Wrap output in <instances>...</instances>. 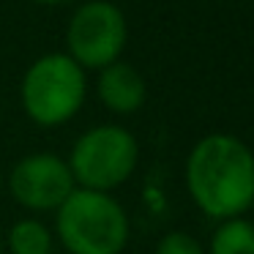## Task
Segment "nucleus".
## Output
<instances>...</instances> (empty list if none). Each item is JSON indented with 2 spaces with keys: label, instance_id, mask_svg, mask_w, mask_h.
I'll use <instances>...</instances> for the list:
<instances>
[{
  "label": "nucleus",
  "instance_id": "f257e3e1",
  "mask_svg": "<svg viewBox=\"0 0 254 254\" xmlns=\"http://www.w3.org/2000/svg\"><path fill=\"white\" fill-rule=\"evenodd\" d=\"M186 189L210 219L243 216L254 205V150L235 134H205L186 156Z\"/></svg>",
  "mask_w": 254,
  "mask_h": 254
},
{
  "label": "nucleus",
  "instance_id": "f03ea898",
  "mask_svg": "<svg viewBox=\"0 0 254 254\" xmlns=\"http://www.w3.org/2000/svg\"><path fill=\"white\" fill-rule=\"evenodd\" d=\"M55 230L68 254H121L128 243V216L110 191L77 186L55 210Z\"/></svg>",
  "mask_w": 254,
  "mask_h": 254
},
{
  "label": "nucleus",
  "instance_id": "7ed1b4c3",
  "mask_svg": "<svg viewBox=\"0 0 254 254\" xmlns=\"http://www.w3.org/2000/svg\"><path fill=\"white\" fill-rule=\"evenodd\" d=\"M88 74L66 52H47L36 58L22 74L19 101L36 126L55 128L68 123L85 104Z\"/></svg>",
  "mask_w": 254,
  "mask_h": 254
},
{
  "label": "nucleus",
  "instance_id": "20e7f679",
  "mask_svg": "<svg viewBox=\"0 0 254 254\" xmlns=\"http://www.w3.org/2000/svg\"><path fill=\"white\" fill-rule=\"evenodd\" d=\"M66 161L79 189L112 191L134 175L139 161V145L128 128L101 123L79 134Z\"/></svg>",
  "mask_w": 254,
  "mask_h": 254
},
{
  "label": "nucleus",
  "instance_id": "39448f33",
  "mask_svg": "<svg viewBox=\"0 0 254 254\" xmlns=\"http://www.w3.org/2000/svg\"><path fill=\"white\" fill-rule=\"evenodd\" d=\"M128 39L123 11L110 0H85L74 8L66 28V55L85 71H99L121 61Z\"/></svg>",
  "mask_w": 254,
  "mask_h": 254
},
{
  "label": "nucleus",
  "instance_id": "423d86ee",
  "mask_svg": "<svg viewBox=\"0 0 254 254\" xmlns=\"http://www.w3.org/2000/svg\"><path fill=\"white\" fill-rule=\"evenodd\" d=\"M77 189L68 161L55 153H30L8 172V191L22 208L33 213H50Z\"/></svg>",
  "mask_w": 254,
  "mask_h": 254
},
{
  "label": "nucleus",
  "instance_id": "0eeeda50",
  "mask_svg": "<svg viewBox=\"0 0 254 254\" xmlns=\"http://www.w3.org/2000/svg\"><path fill=\"white\" fill-rule=\"evenodd\" d=\"M96 93L99 101L115 115H134L142 110L145 99H148V85H145L142 74L126 61H115L110 66L99 68V79H96Z\"/></svg>",
  "mask_w": 254,
  "mask_h": 254
},
{
  "label": "nucleus",
  "instance_id": "6e6552de",
  "mask_svg": "<svg viewBox=\"0 0 254 254\" xmlns=\"http://www.w3.org/2000/svg\"><path fill=\"white\" fill-rule=\"evenodd\" d=\"M205 254H254V224L243 216L219 221Z\"/></svg>",
  "mask_w": 254,
  "mask_h": 254
},
{
  "label": "nucleus",
  "instance_id": "1a4fd4ad",
  "mask_svg": "<svg viewBox=\"0 0 254 254\" xmlns=\"http://www.w3.org/2000/svg\"><path fill=\"white\" fill-rule=\"evenodd\" d=\"M8 252L11 254H50L52 252V232L39 219H19L8 230Z\"/></svg>",
  "mask_w": 254,
  "mask_h": 254
},
{
  "label": "nucleus",
  "instance_id": "9d476101",
  "mask_svg": "<svg viewBox=\"0 0 254 254\" xmlns=\"http://www.w3.org/2000/svg\"><path fill=\"white\" fill-rule=\"evenodd\" d=\"M153 254H205V249L194 235H189L183 230H175V232H167L156 243Z\"/></svg>",
  "mask_w": 254,
  "mask_h": 254
},
{
  "label": "nucleus",
  "instance_id": "9b49d317",
  "mask_svg": "<svg viewBox=\"0 0 254 254\" xmlns=\"http://www.w3.org/2000/svg\"><path fill=\"white\" fill-rule=\"evenodd\" d=\"M30 3H36V6H50V8H61V6H71V3H77V0H30Z\"/></svg>",
  "mask_w": 254,
  "mask_h": 254
},
{
  "label": "nucleus",
  "instance_id": "f8f14e48",
  "mask_svg": "<svg viewBox=\"0 0 254 254\" xmlns=\"http://www.w3.org/2000/svg\"><path fill=\"white\" fill-rule=\"evenodd\" d=\"M0 254H3V232H0Z\"/></svg>",
  "mask_w": 254,
  "mask_h": 254
},
{
  "label": "nucleus",
  "instance_id": "ddd939ff",
  "mask_svg": "<svg viewBox=\"0 0 254 254\" xmlns=\"http://www.w3.org/2000/svg\"><path fill=\"white\" fill-rule=\"evenodd\" d=\"M0 189H3V172H0Z\"/></svg>",
  "mask_w": 254,
  "mask_h": 254
}]
</instances>
